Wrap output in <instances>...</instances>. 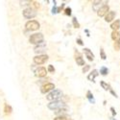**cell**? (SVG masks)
<instances>
[{
	"mask_svg": "<svg viewBox=\"0 0 120 120\" xmlns=\"http://www.w3.org/2000/svg\"><path fill=\"white\" fill-rule=\"evenodd\" d=\"M100 57H101L102 60H106V59H107V55H106V53H105V51H104L103 48L100 49Z\"/></svg>",
	"mask_w": 120,
	"mask_h": 120,
	"instance_id": "cb8c5ba5",
	"label": "cell"
},
{
	"mask_svg": "<svg viewBox=\"0 0 120 120\" xmlns=\"http://www.w3.org/2000/svg\"><path fill=\"white\" fill-rule=\"evenodd\" d=\"M72 23H73L74 28H80V23L78 22V20H77L76 17H73V18H72Z\"/></svg>",
	"mask_w": 120,
	"mask_h": 120,
	"instance_id": "603a6c76",
	"label": "cell"
},
{
	"mask_svg": "<svg viewBox=\"0 0 120 120\" xmlns=\"http://www.w3.org/2000/svg\"><path fill=\"white\" fill-rule=\"evenodd\" d=\"M112 38L116 42L120 41V32L119 31H112Z\"/></svg>",
	"mask_w": 120,
	"mask_h": 120,
	"instance_id": "2e32d148",
	"label": "cell"
},
{
	"mask_svg": "<svg viewBox=\"0 0 120 120\" xmlns=\"http://www.w3.org/2000/svg\"><path fill=\"white\" fill-rule=\"evenodd\" d=\"M29 41L32 44L38 45L39 43H41L42 41H44V37L41 33H36V34H33L31 37H30Z\"/></svg>",
	"mask_w": 120,
	"mask_h": 120,
	"instance_id": "7a4b0ae2",
	"label": "cell"
},
{
	"mask_svg": "<svg viewBox=\"0 0 120 120\" xmlns=\"http://www.w3.org/2000/svg\"><path fill=\"white\" fill-rule=\"evenodd\" d=\"M66 117L65 116H57L56 118H54V120H65Z\"/></svg>",
	"mask_w": 120,
	"mask_h": 120,
	"instance_id": "f546056e",
	"label": "cell"
},
{
	"mask_svg": "<svg viewBox=\"0 0 120 120\" xmlns=\"http://www.w3.org/2000/svg\"><path fill=\"white\" fill-rule=\"evenodd\" d=\"M22 6H26V5H29L30 4V1H21L20 2Z\"/></svg>",
	"mask_w": 120,
	"mask_h": 120,
	"instance_id": "1f68e13d",
	"label": "cell"
},
{
	"mask_svg": "<svg viewBox=\"0 0 120 120\" xmlns=\"http://www.w3.org/2000/svg\"><path fill=\"white\" fill-rule=\"evenodd\" d=\"M115 15H116V13H115L114 11H109V12L106 15V16H105L106 22H112L113 19H114V17H115Z\"/></svg>",
	"mask_w": 120,
	"mask_h": 120,
	"instance_id": "8fae6325",
	"label": "cell"
},
{
	"mask_svg": "<svg viewBox=\"0 0 120 120\" xmlns=\"http://www.w3.org/2000/svg\"><path fill=\"white\" fill-rule=\"evenodd\" d=\"M4 112H5V114H11L12 113V112H13V109H12V107L10 106V105H8V104H5V106H4Z\"/></svg>",
	"mask_w": 120,
	"mask_h": 120,
	"instance_id": "d6986e66",
	"label": "cell"
},
{
	"mask_svg": "<svg viewBox=\"0 0 120 120\" xmlns=\"http://www.w3.org/2000/svg\"><path fill=\"white\" fill-rule=\"evenodd\" d=\"M72 12V10H71V8H69V7H67L65 10H64V14L66 15H68V16H70L71 15V13Z\"/></svg>",
	"mask_w": 120,
	"mask_h": 120,
	"instance_id": "d4e9b609",
	"label": "cell"
},
{
	"mask_svg": "<svg viewBox=\"0 0 120 120\" xmlns=\"http://www.w3.org/2000/svg\"><path fill=\"white\" fill-rule=\"evenodd\" d=\"M48 56L47 55H44V54H39V55H37L34 57L33 61H34V64H45L47 61H48Z\"/></svg>",
	"mask_w": 120,
	"mask_h": 120,
	"instance_id": "277c9868",
	"label": "cell"
},
{
	"mask_svg": "<svg viewBox=\"0 0 120 120\" xmlns=\"http://www.w3.org/2000/svg\"><path fill=\"white\" fill-rule=\"evenodd\" d=\"M86 98L88 99V101L90 102V103H92V104H94L95 103V100H94V97H93V94L91 93V91H87V93H86Z\"/></svg>",
	"mask_w": 120,
	"mask_h": 120,
	"instance_id": "ffe728a7",
	"label": "cell"
},
{
	"mask_svg": "<svg viewBox=\"0 0 120 120\" xmlns=\"http://www.w3.org/2000/svg\"><path fill=\"white\" fill-rule=\"evenodd\" d=\"M84 52H85V55H86V57L87 58L88 61H90V62L93 61V60H94V55H93V53L91 52L90 49L85 48V49H84Z\"/></svg>",
	"mask_w": 120,
	"mask_h": 120,
	"instance_id": "7c38bea8",
	"label": "cell"
},
{
	"mask_svg": "<svg viewBox=\"0 0 120 120\" xmlns=\"http://www.w3.org/2000/svg\"><path fill=\"white\" fill-rule=\"evenodd\" d=\"M30 8L31 9H33V10H35V11H37L38 9H39V7H41V5H39V3L38 2H37V1H30Z\"/></svg>",
	"mask_w": 120,
	"mask_h": 120,
	"instance_id": "e0dca14e",
	"label": "cell"
},
{
	"mask_svg": "<svg viewBox=\"0 0 120 120\" xmlns=\"http://www.w3.org/2000/svg\"><path fill=\"white\" fill-rule=\"evenodd\" d=\"M54 88H55V85H54L53 83H46V84H44V85L41 86V92L43 93V94H45V93H48V92H50V91L54 90Z\"/></svg>",
	"mask_w": 120,
	"mask_h": 120,
	"instance_id": "52a82bcc",
	"label": "cell"
},
{
	"mask_svg": "<svg viewBox=\"0 0 120 120\" xmlns=\"http://www.w3.org/2000/svg\"><path fill=\"white\" fill-rule=\"evenodd\" d=\"M75 61H76V63H77L78 65H81V66L85 65V61H84V59L82 58V56L80 55L79 53H78V56H76V58H75Z\"/></svg>",
	"mask_w": 120,
	"mask_h": 120,
	"instance_id": "9a60e30c",
	"label": "cell"
},
{
	"mask_svg": "<svg viewBox=\"0 0 120 120\" xmlns=\"http://www.w3.org/2000/svg\"><path fill=\"white\" fill-rule=\"evenodd\" d=\"M35 73H36V76H38V78H43L46 76L47 74V70L46 68L43 67V66H41V67H38L36 70H35Z\"/></svg>",
	"mask_w": 120,
	"mask_h": 120,
	"instance_id": "9c48e42d",
	"label": "cell"
},
{
	"mask_svg": "<svg viewBox=\"0 0 120 120\" xmlns=\"http://www.w3.org/2000/svg\"><path fill=\"white\" fill-rule=\"evenodd\" d=\"M65 120H72V119H70V118H67V117H66V119H65Z\"/></svg>",
	"mask_w": 120,
	"mask_h": 120,
	"instance_id": "e575fe53",
	"label": "cell"
},
{
	"mask_svg": "<svg viewBox=\"0 0 120 120\" xmlns=\"http://www.w3.org/2000/svg\"><path fill=\"white\" fill-rule=\"evenodd\" d=\"M47 70H48L50 73H54V72H55V68H54V66H53L52 64H50V65H48V67H47Z\"/></svg>",
	"mask_w": 120,
	"mask_h": 120,
	"instance_id": "4316f807",
	"label": "cell"
},
{
	"mask_svg": "<svg viewBox=\"0 0 120 120\" xmlns=\"http://www.w3.org/2000/svg\"><path fill=\"white\" fill-rule=\"evenodd\" d=\"M46 50V48H45V42L44 41H42L41 43H39V44H38L35 48H34V51L38 54V53H42V52H44Z\"/></svg>",
	"mask_w": 120,
	"mask_h": 120,
	"instance_id": "30bf717a",
	"label": "cell"
},
{
	"mask_svg": "<svg viewBox=\"0 0 120 120\" xmlns=\"http://www.w3.org/2000/svg\"><path fill=\"white\" fill-rule=\"evenodd\" d=\"M98 70H96V69H94V70H92V72L89 73V75L87 76V79L89 80V81H91V82H94V79L98 76Z\"/></svg>",
	"mask_w": 120,
	"mask_h": 120,
	"instance_id": "4fadbf2b",
	"label": "cell"
},
{
	"mask_svg": "<svg viewBox=\"0 0 120 120\" xmlns=\"http://www.w3.org/2000/svg\"><path fill=\"white\" fill-rule=\"evenodd\" d=\"M22 15L25 18H34L35 16H37V12L35 10L31 9V8H26L25 10H23Z\"/></svg>",
	"mask_w": 120,
	"mask_h": 120,
	"instance_id": "8992f818",
	"label": "cell"
},
{
	"mask_svg": "<svg viewBox=\"0 0 120 120\" xmlns=\"http://www.w3.org/2000/svg\"><path fill=\"white\" fill-rule=\"evenodd\" d=\"M114 48H115L116 50H120V41H116V42L114 43Z\"/></svg>",
	"mask_w": 120,
	"mask_h": 120,
	"instance_id": "f1b7e54d",
	"label": "cell"
},
{
	"mask_svg": "<svg viewBox=\"0 0 120 120\" xmlns=\"http://www.w3.org/2000/svg\"><path fill=\"white\" fill-rule=\"evenodd\" d=\"M101 3H102V1H94L92 3V8H93V10H94L95 12H98V10L102 7L101 6Z\"/></svg>",
	"mask_w": 120,
	"mask_h": 120,
	"instance_id": "ac0fdd59",
	"label": "cell"
},
{
	"mask_svg": "<svg viewBox=\"0 0 120 120\" xmlns=\"http://www.w3.org/2000/svg\"><path fill=\"white\" fill-rule=\"evenodd\" d=\"M109 5H107V4L103 5L101 8H100V9L98 10V12H97V15H98V16H100V17H102V16H106V15L109 12Z\"/></svg>",
	"mask_w": 120,
	"mask_h": 120,
	"instance_id": "ba28073f",
	"label": "cell"
},
{
	"mask_svg": "<svg viewBox=\"0 0 120 120\" xmlns=\"http://www.w3.org/2000/svg\"><path fill=\"white\" fill-rule=\"evenodd\" d=\"M100 73H101L103 76H106L109 73V69L106 66H102L101 68H100Z\"/></svg>",
	"mask_w": 120,
	"mask_h": 120,
	"instance_id": "7402d4cb",
	"label": "cell"
},
{
	"mask_svg": "<svg viewBox=\"0 0 120 120\" xmlns=\"http://www.w3.org/2000/svg\"><path fill=\"white\" fill-rule=\"evenodd\" d=\"M100 85H101V86L105 89V90H111L112 89V87H111V86H109V84H107V83H105V82H100Z\"/></svg>",
	"mask_w": 120,
	"mask_h": 120,
	"instance_id": "44dd1931",
	"label": "cell"
},
{
	"mask_svg": "<svg viewBox=\"0 0 120 120\" xmlns=\"http://www.w3.org/2000/svg\"><path fill=\"white\" fill-rule=\"evenodd\" d=\"M64 6H65V4H64V3H63V4L61 5V6H60V7H59V8L57 9V14L61 13V12H62V10H63V9L64 8Z\"/></svg>",
	"mask_w": 120,
	"mask_h": 120,
	"instance_id": "83f0119b",
	"label": "cell"
},
{
	"mask_svg": "<svg viewBox=\"0 0 120 120\" xmlns=\"http://www.w3.org/2000/svg\"><path fill=\"white\" fill-rule=\"evenodd\" d=\"M47 108L49 109H51V111H59L61 109L66 108V106H65V103L63 101H53L47 105Z\"/></svg>",
	"mask_w": 120,
	"mask_h": 120,
	"instance_id": "3957f363",
	"label": "cell"
},
{
	"mask_svg": "<svg viewBox=\"0 0 120 120\" xmlns=\"http://www.w3.org/2000/svg\"><path fill=\"white\" fill-rule=\"evenodd\" d=\"M111 111H112V115L114 116V115H116V112H115V109H114V108H111Z\"/></svg>",
	"mask_w": 120,
	"mask_h": 120,
	"instance_id": "836d02e7",
	"label": "cell"
},
{
	"mask_svg": "<svg viewBox=\"0 0 120 120\" xmlns=\"http://www.w3.org/2000/svg\"><path fill=\"white\" fill-rule=\"evenodd\" d=\"M111 28L113 30V31H118L120 29V19H116L114 22H112L111 25Z\"/></svg>",
	"mask_w": 120,
	"mask_h": 120,
	"instance_id": "5bb4252c",
	"label": "cell"
},
{
	"mask_svg": "<svg viewBox=\"0 0 120 120\" xmlns=\"http://www.w3.org/2000/svg\"><path fill=\"white\" fill-rule=\"evenodd\" d=\"M64 95L63 91L60 90V89H54L51 92H49L46 95V99L50 102H53V101H59L60 98H62Z\"/></svg>",
	"mask_w": 120,
	"mask_h": 120,
	"instance_id": "6da1fadb",
	"label": "cell"
},
{
	"mask_svg": "<svg viewBox=\"0 0 120 120\" xmlns=\"http://www.w3.org/2000/svg\"><path fill=\"white\" fill-rule=\"evenodd\" d=\"M57 9H58V8H57V6H56V5H54V8L52 9V13H53V14H57Z\"/></svg>",
	"mask_w": 120,
	"mask_h": 120,
	"instance_id": "d6a6232c",
	"label": "cell"
},
{
	"mask_svg": "<svg viewBox=\"0 0 120 120\" xmlns=\"http://www.w3.org/2000/svg\"><path fill=\"white\" fill-rule=\"evenodd\" d=\"M89 69H90V65H88V64H85V66L83 67V69H82V71H83V73H86Z\"/></svg>",
	"mask_w": 120,
	"mask_h": 120,
	"instance_id": "484cf974",
	"label": "cell"
},
{
	"mask_svg": "<svg viewBox=\"0 0 120 120\" xmlns=\"http://www.w3.org/2000/svg\"><path fill=\"white\" fill-rule=\"evenodd\" d=\"M25 27L27 30H29V31H36V30L39 29L41 25H39V23L37 20H29L26 22Z\"/></svg>",
	"mask_w": 120,
	"mask_h": 120,
	"instance_id": "5b68a950",
	"label": "cell"
},
{
	"mask_svg": "<svg viewBox=\"0 0 120 120\" xmlns=\"http://www.w3.org/2000/svg\"><path fill=\"white\" fill-rule=\"evenodd\" d=\"M77 43L79 44V45H84V43H83V41L81 38H77Z\"/></svg>",
	"mask_w": 120,
	"mask_h": 120,
	"instance_id": "4dcf8cb0",
	"label": "cell"
},
{
	"mask_svg": "<svg viewBox=\"0 0 120 120\" xmlns=\"http://www.w3.org/2000/svg\"><path fill=\"white\" fill-rule=\"evenodd\" d=\"M112 120H114V119H112Z\"/></svg>",
	"mask_w": 120,
	"mask_h": 120,
	"instance_id": "d590c367",
	"label": "cell"
}]
</instances>
